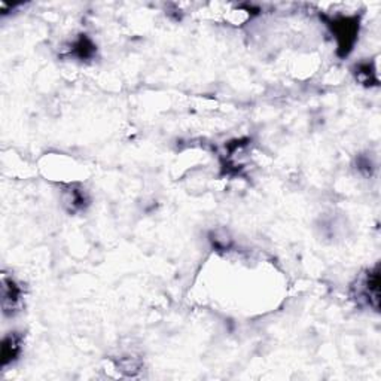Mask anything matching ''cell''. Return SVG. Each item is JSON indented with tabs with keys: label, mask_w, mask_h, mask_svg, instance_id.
Listing matches in <instances>:
<instances>
[{
	"label": "cell",
	"mask_w": 381,
	"mask_h": 381,
	"mask_svg": "<svg viewBox=\"0 0 381 381\" xmlns=\"http://www.w3.org/2000/svg\"><path fill=\"white\" fill-rule=\"evenodd\" d=\"M23 286L9 274H2V309L5 316H15L23 307Z\"/></svg>",
	"instance_id": "7a4b0ae2"
},
{
	"label": "cell",
	"mask_w": 381,
	"mask_h": 381,
	"mask_svg": "<svg viewBox=\"0 0 381 381\" xmlns=\"http://www.w3.org/2000/svg\"><path fill=\"white\" fill-rule=\"evenodd\" d=\"M358 297L363 299L368 306H372L375 310L378 309V297H380V271L378 265L374 270H370L365 274L363 279L358 286Z\"/></svg>",
	"instance_id": "3957f363"
},
{
	"label": "cell",
	"mask_w": 381,
	"mask_h": 381,
	"mask_svg": "<svg viewBox=\"0 0 381 381\" xmlns=\"http://www.w3.org/2000/svg\"><path fill=\"white\" fill-rule=\"evenodd\" d=\"M94 53H96V45L85 35H81L79 39L76 40L72 47V54L74 57H78L79 60H88L94 55Z\"/></svg>",
	"instance_id": "5b68a950"
},
{
	"label": "cell",
	"mask_w": 381,
	"mask_h": 381,
	"mask_svg": "<svg viewBox=\"0 0 381 381\" xmlns=\"http://www.w3.org/2000/svg\"><path fill=\"white\" fill-rule=\"evenodd\" d=\"M23 350V337L18 332H9L2 341V352H0V365L2 368L9 367L11 363L18 359Z\"/></svg>",
	"instance_id": "277c9868"
},
{
	"label": "cell",
	"mask_w": 381,
	"mask_h": 381,
	"mask_svg": "<svg viewBox=\"0 0 381 381\" xmlns=\"http://www.w3.org/2000/svg\"><path fill=\"white\" fill-rule=\"evenodd\" d=\"M65 201H66V204L70 207V210L76 211V210L84 209V207L88 204V198H87V194H85L84 191L76 189V188H70V189L66 192Z\"/></svg>",
	"instance_id": "8992f818"
},
{
	"label": "cell",
	"mask_w": 381,
	"mask_h": 381,
	"mask_svg": "<svg viewBox=\"0 0 381 381\" xmlns=\"http://www.w3.org/2000/svg\"><path fill=\"white\" fill-rule=\"evenodd\" d=\"M328 27L331 28V32L337 40V51L340 57H347L350 53L353 51V47L358 39L359 33V17L358 15H338V17L329 18Z\"/></svg>",
	"instance_id": "6da1fadb"
}]
</instances>
